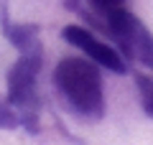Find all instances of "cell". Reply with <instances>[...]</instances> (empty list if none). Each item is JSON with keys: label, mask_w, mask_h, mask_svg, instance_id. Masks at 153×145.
I'll list each match as a JSON object with an SVG mask.
<instances>
[{"label": "cell", "mask_w": 153, "mask_h": 145, "mask_svg": "<svg viewBox=\"0 0 153 145\" xmlns=\"http://www.w3.org/2000/svg\"><path fill=\"white\" fill-rule=\"evenodd\" d=\"M0 33L18 48L21 56H44V46L38 41V26H33V23H10L5 0H0Z\"/></svg>", "instance_id": "cell-5"}, {"label": "cell", "mask_w": 153, "mask_h": 145, "mask_svg": "<svg viewBox=\"0 0 153 145\" xmlns=\"http://www.w3.org/2000/svg\"><path fill=\"white\" fill-rule=\"evenodd\" d=\"M61 38H64L66 43H71V46H76L79 51H84L87 59H92L94 64L105 66L107 71H115V74H125V71H128V61L123 59L112 46L102 43L92 31H87V28H82V26H66L64 31H61Z\"/></svg>", "instance_id": "cell-4"}, {"label": "cell", "mask_w": 153, "mask_h": 145, "mask_svg": "<svg viewBox=\"0 0 153 145\" xmlns=\"http://www.w3.org/2000/svg\"><path fill=\"white\" fill-rule=\"evenodd\" d=\"M16 127H21V109L8 97H0V130H16Z\"/></svg>", "instance_id": "cell-6"}, {"label": "cell", "mask_w": 153, "mask_h": 145, "mask_svg": "<svg viewBox=\"0 0 153 145\" xmlns=\"http://www.w3.org/2000/svg\"><path fill=\"white\" fill-rule=\"evenodd\" d=\"M105 23H107L105 33L120 46L123 59L138 61V64L153 69V33L140 23V18L120 5L105 16Z\"/></svg>", "instance_id": "cell-3"}, {"label": "cell", "mask_w": 153, "mask_h": 145, "mask_svg": "<svg viewBox=\"0 0 153 145\" xmlns=\"http://www.w3.org/2000/svg\"><path fill=\"white\" fill-rule=\"evenodd\" d=\"M79 3H82V0H64V8H69V10H79Z\"/></svg>", "instance_id": "cell-9"}, {"label": "cell", "mask_w": 153, "mask_h": 145, "mask_svg": "<svg viewBox=\"0 0 153 145\" xmlns=\"http://www.w3.org/2000/svg\"><path fill=\"white\" fill-rule=\"evenodd\" d=\"M135 81H138V89H140V97H143V109H146V115L153 117V79L138 74Z\"/></svg>", "instance_id": "cell-8"}, {"label": "cell", "mask_w": 153, "mask_h": 145, "mask_svg": "<svg viewBox=\"0 0 153 145\" xmlns=\"http://www.w3.org/2000/svg\"><path fill=\"white\" fill-rule=\"evenodd\" d=\"M54 89L61 104L79 120H100L105 115V94L100 64L92 59H61L54 69Z\"/></svg>", "instance_id": "cell-1"}, {"label": "cell", "mask_w": 153, "mask_h": 145, "mask_svg": "<svg viewBox=\"0 0 153 145\" xmlns=\"http://www.w3.org/2000/svg\"><path fill=\"white\" fill-rule=\"evenodd\" d=\"M125 0H87V5H89V10L87 13H92L94 18H100V21L105 23V16H107L110 10H115V8H120ZM105 31H107V23H105Z\"/></svg>", "instance_id": "cell-7"}, {"label": "cell", "mask_w": 153, "mask_h": 145, "mask_svg": "<svg viewBox=\"0 0 153 145\" xmlns=\"http://www.w3.org/2000/svg\"><path fill=\"white\" fill-rule=\"evenodd\" d=\"M44 66V56H21L8 71V99L21 109V127L31 135L38 130V112H41V97L36 89V76Z\"/></svg>", "instance_id": "cell-2"}]
</instances>
